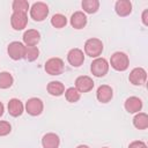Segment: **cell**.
Masks as SVG:
<instances>
[{
	"mask_svg": "<svg viewBox=\"0 0 148 148\" xmlns=\"http://www.w3.org/2000/svg\"><path fill=\"white\" fill-rule=\"evenodd\" d=\"M84 53L90 58H98L103 52V43L98 38H89L84 43Z\"/></svg>",
	"mask_w": 148,
	"mask_h": 148,
	"instance_id": "6da1fadb",
	"label": "cell"
},
{
	"mask_svg": "<svg viewBox=\"0 0 148 148\" xmlns=\"http://www.w3.org/2000/svg\"><path fill=\"white\" fill-rule=\"evenodd\" d=\"M111 67L118 72H124L130 66V59H128V56L124 52H120V51H117L114 52L111 58H110V64Z\"/></svg>",
	"mask_w": 148,
	"mask_h": 148,
	"instance_id": "7a4b0ae2",
	"label": "cell"
},
{
	"mask_svg": "<svg viewBox=\"0 0 148 148\" xmlns=\"http://www.w3.org/2000/svg\"><path fill=\"white\" fill-rule=\"evenodd\" d=\"M29 10H30V17L36 22L44 21L47 17L49 12H50L49 10V6L45 2H42V1L32 3V6L30 7Z\"/></svg>",
	"mask_w": 148,
	"mask_h": 148,
	"instance_id": "3957f363",
	"label": "cell"
},
{
	"mask_svg": "<svg viewBox=\"0 0 148 148\" xmlns=\"http://www.w3.org/2000/svg\"><path fill=\"white\" fill-rule=\"evenodd\" d=\"M109 67H110V65H109L108 60L105 58L98 57V58H95L92 60V62L90 64V72L96 77H103L108 74Z\"/></svg>",
	"mask_w": 148,
	"mask_h": 148,
	"instance_id": "277c9868",
	"label": "cell"
},
{
	"mask_svg": "<svg viewBox=\"0 0 148 148\" xmlns=\"http://www.w3.org/2000/svg\"><path fill=\"white\" fill-rule=\"evenodd\" d=\"M44 69L50 75H60V74H62V72L65 69L64 60L60 58H57V57L50 58L49 60H46V62L44 65Z\"/></svg>",
	"mask_w": 148,
	"mask_h": 148,
	"instance_id": "5b68a950",
	"label": "cell"
},
{
	"mask_svg": "<svg viewBox=\"0 0 148 148\" xmlns=\"http://www.w3.org/2000/svg\"><path fill=\"white\" fill-rule=\"evenodd\" d=\"M24 110L28 114H30L32 117L39 116L44 110V103L38 97H31L27 101V103L24 105Z\"/></svg>",
	"mask_w": 148,
	"mask_h": 148,
	"instance_id": "8992f818",
	"label": "cell"
},
{
	"mask_svg": "<svg viewBox=\"0 0 148 148\" xmlns=\"http://www.w3.org/2000/svg\"><path fill=\"white\" fill-rule=\"evenodd\" d=\"M24 50H25V45L21 42H12L8 44L7 46V53L9 56L10 59L13 60H21L24 57Z\"/></svg>",
	"mask_w": 148,
	"mask_h": 148,
	"instance_id": "52a82bcc",
	"label": "cell"
},
{
	"mask_svg": "<svg viewBox=\"0 0 148 148\" xmlns=\"http://www.w3.org/2000/svg\"><path fill=\"white\" fill-rule=\"evenodd\" d=\"M128 81L133 86H142L147 81V72L142 67H135L130 72Z\"/></svg>",
	"mask_w": 148,
	"mask_h": 148,
	"instance_id": "ba28073f",
	"label": "cell"
},
{
	"mask_svg": "<svg viewBox=\"0 0 148 148\" xmlns=\"http://www.w3.org/2000/svg\"><path fill=\"white\" fill-rule=\"evenodd\" d=\"M67 61L72 67H80L84 62V53L81 49L74 47L67 53Z\"/></svg>",
	"mask_w": 148,
	"mask_h": 148,
	"instance_id": "9c48e42d",
	"label": "cell"
},
{
	"mask_svg": "<svg viewBox=\"0 0 148 148\" xmlns=\"http://www.w3.org/2000/svg\"><path fill=\"white\" fill-rule=\"evenodd\" d=\"M75 88L77 91L81 92H89L94 88V80L88 75L77 76L75 80Z\"/></svg>",
	"mask_w": 148,
	"mask_h": 148,
	"instance_id": "30bf717a",
	"label": "cell"
},
{
	"mask_svg": "<svg viewBox=\"0 0 148 148\" xmlns=\"http://www.w3.org/2000/svg\"><path fill=\"white\" fill-rule=\"evenodd\" d=\"M28 24V15L23 13H13L10 16V25L14 30H23Z\"/></svg>",
	"mask_w": 148,
	"mask_h": 148,
	"instance_id": "8fae6325",
	"label": "cell"
},
{
	"mask_svg": "<svg viewBox=\"0 0 148 148\" xmlns=\"http://www.w3.org/2000/svg\"><path fill=\"white\" fill-rule=\"evenodd\" d=\"M23 44L27 46H36L40 40V34L36 29H28L24 31L23 36Z\"/></svg>",
	"mask_w": 148,
	"mask_h": 148,
	"instance_id": "7c38bea8",
	"label": "cell"
},
{
	"mask_svg": "<svg viewBox=\"0 0 148 148\" xmlns=\"http://www.w3.org/2000/svg\"><path fill=\"white\" fill-rule=\"evenodd\" d=\"M113 97V89L108 84H102L97 88L96 98L101 103H109Z\"/></svg>",
	"mask_w": 148,
	"mask_h": 148,
	"instance_id": "4fadbf2b",
	"label": "cell"
},
{
	"mask_svg": "<svg viewBox=\"0 0 148 148\" xmlns=\"http://www.w3.org/2000/svg\"><path fill=\"white\" fill-rule=\"evenodd\" d=\"M143 104L141 98L136 97V96H131L128 98H126L125 103H124V108L128 113H138L141 111Z\"/></svg>",
	"mask_w": 148,
	"mask_h": 148,
	"instance_id": "5bb4252c",
	"label": "cell"
},
{
	"mask_svg": "<svg viewBox=\"0 0 148 148\" xmlns=\"http://www.w3.org/2000/svg\"><path fill=\"white\" fill-rule=\"evenodd\" d=\"M87 15L81 12V10H77L75 13L72 14L71 18H69V23L71 25L76 29V30H80V29H83L86 25H87Z\"/></svg>",
	"mask_w": 148,
	"mask_h": 148,
	"instance_id": "9a60e30c",
	"label": "cell"
},
{
	"mask_svg": "<svg viewBox=\"0 0 148 148\" xmlns=\"http://www.w3.org/2000/svg\"><path fill=\"white\" fill-rule=\"evenodd\" d=\"M114 10L118 16L126 17L132 13V2L130 0H118L114 5Z\"/></svg>",
	"mask_w": 148,
	"mask_h": 148,
	"instance_id": "2e32d148",
	"label": "cell"
},
{
	"mask_svg": "<svg viewBox=\"0 0 148 148\" xmlns=\"http://www.w3.org/2000/svg\"><path fill=\"white\" fill-rule=\"evenodd\" d=\"M7 109H8V112L12 117H20L23 112H24V105L23 103L18 99V98H12L9 99L8 102V105H7Z\"/></svg>",
	"mask_w": 148,
	"mask_h": 148,
	"instance_id": "e0dca14e",
	"label": "cell"
},
{
	"mask_svg": "<svg viewBox=\"0 0 148 148\" xmlns=\"http://www.w3.org/2000/svg\"><path fill=\"white\" fill-rule=\"evenodd\" d=\"M60 139L56 133H46L42 138V146L43 148H59Z\"/></svg>",
	"mask_w": 148,
	"mask_h": 148,
	"instance_id": "ac0fdd59",
	"label": "cell"
},
{
	"mask_svg": "<svg viewBox=\"0 0 148 148\" xmlns=\"http://www.w3.org/2000/svg\"><path fill=\"white\" fill-rule=\"evenodd\" d=\"M46 90L51 96H61L65 92V86L60 81H51L46 86Z\"/></svg>",
	"mask_w": 148,
	"mask_h": 148,
	"instance_id": "d6986e66",
	"label": "cell"
},
{
	"mask_svg": "<svg viewBox=\"0 0 148 148\" xmlns=\"http://www.w3.org/2000/svg\"><path fill=\"white\" fill-rule=\"evenodd\" d=\"M133 125L138 130H146L148 127V114L145 112H138L133 118Z\"/></svg>",
	"mask_w": 148,
	"mask_h": 148,
	"instance_id": "ffe728a7",
	"label": "cell"
},
{
	"mask_svg": "<svg viewBox=\"0 0 148 148\" xmlns=\"http://www.w3.org/2000/svg\"><path fill=\"white\" fill-rule=\"evenodd\" d=\"M82 9L87 14H94L99 9V1L98 0H83L81 2Z\"/></svg>",
	"mask_w": 148,
	"mask_h": 148,
	"instance_id": "44dd1931",
	"label": "cell"
},
{
	"mask_svg": "<svg viewBox=\"0 0 148 148\" xmlns=\"http://www.w3.org/2000/svg\"><path fill=\"white\" fill-rule=\"evenodd\" d=\"M12 9H13V13L27 14L28 10L30 9V6L27 0H14L12 3Z\"/></svg>",
	"mask_w": 148,
	"mask_h": 148,
	"instance_id": "7402d4cb",
	"label": "cell"
},
{
	"mask_svg": "<svg viewBox=\"0 0 148 148\" xmlns=\"http://www.w3.org/2000/svg\"><path fill=\"white\" fill-rule=\"evenodd\" d=\"M13 83L14 77L9 72H0V89H8Z\"/></svg>",
	"mask_w": 148,
	"mask_h": 148,
	"instance_id": "603a6c76",
	"label": "cell"
},
{
	"mask_svg": "<svg viewBox=\"0 0 148 148\" xmlns=\"http://www.w3.org/2000/svg\"><path fill=\"white\" fill-rule=\"evenodd\" d=\"M39 56V50L37 46H27L25 45V50H24V57L23 59H25L27 61L31 62L35 61Z\"/></svg>",
	"mask_w": 148,
	"mask_h": 148,
	"instance_id": "cb8c5ba5",
	"label": "cell"
},
{
	"mask_svg": "<svg viewBox=\"0 0 148 148\" xmlns=\"http://www.w3.org/2000/svg\"><path fill=\"white\" fill-rule=\"evenodd\" d=\"M65 98L67 99V102L69 103H76L80 97H81V94L77 91V89L75 87H69L65 90Z\"/></svg>",
	"mask_w": 148,
	"mask_h": 148,
	"instance_id": "d4e9b609",
	"label": "cell"
},
{
	"mask_svg": "<svg viewBox=\"0 0 148 148\" xmlns=\"http://www.w3.org/2000/svg\"><path fill=\"white\" fill-rule=\"evenodd\" d=\"M51 24L52 27L57 28V29H61L64 27H66L67 24V17L60 13L58 14H54L52 17H51Z\"/></svg>",
	"mask_w": 148,
	"mask_h": 148,
	"instance_id": "484cf974",
	"label": "cell"
},
{
	"mask_svg": "<svg viewBox=\"0 0 148 148\" xmlns=\"http://www.w3.org/2000/svg\"><path fill=\"white\" fill-rule=\"evenodd\" d=\"M12 132V125L9 121L0 120V136H6Z\"/></svg>",
	"mask_w": 148,
	"mask_h": 148,
	"instance_id": "4316f807",
	"label": "cell"
},
{
	"mask_svg": "<svg viewBox=\"0 0 148 148\" xmlns=\"http://www.w3.org/2000/svg\"><path fill=\"white\" fill-rule=\"evenodd\" d=\"M128 148H148L147 145L143 142V141H140V140H136V141H133L130 143Z\"/></svg>",
	"mask_w": 148,
	"mask_h": 148,
	"instance_id": "83f0119b",
	"label": "cell"
},
{
	"mask_svg": "<svg viewBox=\"0 0 148 148\" xmlns=\"http://www.w3.org/2000/svg\"><path fill=\"white\" fill-rule=\"evenodd\" d=\"M141 21L145 27H148V9H145L141 15Z\"/></svg>",
	"mask_w": 148,
	"mask_h": 148,
	"instance_id": "f1b7e54d",
	"label": "cell"
},
{
	"mask_svg": "<svg viewBox=\"0 0 148 148\" xmlns=\"http://www.w3.org/2000/svg\"><path fill=\"white\" fill-rule=\"evenodd\" d=\"M3 111H5V106H3L2 102H0V117L3 114Z\"/></svg>",
	"mask_w": 148,
	"mask_h": 148,
	"instance_id": "f546056e",
	"label": "cell"
},
{
	"mask_svg": "<svg viewBox=\"0 0 148 148\" xmlns=\"http://www.w3.org/2000/svg\"><path fill=\"white\" fill-rule=\"evenodd\" d=\"M76 148H89V147H88L87 145H79Z\"/></svg>",
	"mask_w": 148,
	"mask_h": 148,
	"instance_id": "4dcf8cb0",
	"label": "cell"
},
{
	"mask_svg": "<svg viewBox=\"0 0 148 148\" xmlns=\"http://www.w3.org/2000/svg\"><path fill=\"white\" fill-rule=\"evenodd\" d=\"M102 148H108V147H102Z\"/></svg>",
	"mask_w": 148,
	"mask_h": 148,
	"instance_id": "1f68e13d",
	"label": "cell"
}]
</instances>
